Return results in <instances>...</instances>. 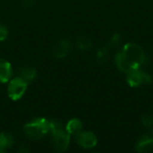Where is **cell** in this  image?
<instances>
[{
    "instance_id": "11",
    "label": "cell",
    "mask_w": 153,
    "mask_h": 153,
    "mask_svg": "<svg viewBox=\"0 0 153 153\" xmlns=\"http://www.w3.org/2000/svg\"><path fill=\"white\" fill-rule=\"evenodd\" d=\"M65 130L70 135H76L82 130V123L77 118L71 119L65 126Z\"/></svg>"
},
{
    "instance_id": "2",
    "label": "cell",
    "mask_w": 153,
    "mask_h": 153,
    "mask_svg": "<svg viewBox=\"0 0 153 153\" xmlns=\"http://www.w3.org/2000/svg\"><path fill=\"white\" fill-rule=\"evenodd\" d=\"M49 133L51 134V143L53 148L58 152L66 151L70 144L71 135L67 133L63 124L58 120H50Z\"/></svg>"
},
{
    "instance_id": "3",
    "label": "cell",
    "mask_w": 153,
    "mask_h": 153,
    "mask_svg": "<svg viewBox=\"0 0 153 153\" xmlns=\"http://www.w3.org/2000/svg\"><path fill=\"white\" fill-rule=\"evenodd\" d=\"M24 134L30 140H41L49 133V120L46 118H36L23 126Z\"/></svg>"
},
{
    "instance_id": "12",
    "label": "cell",
    "mask_w": 153,
    "mask_h": 153,
    "mask_svg": "<svg viewBox=\"0 0 153 153\" xmlns=\"http://www.w3.org/2000/svg\"><path fill=\"white\" fill-rule=\"evenodd\" d=\"M14 143L13 137L5 133H0V152H4L7 149L11 148Z\"/></svg>"
},
{
    "instance_id": "16",
    "label": "cell",
    "mask_w": 153,
    "mask_h": 153,
    "mask_svg": "<svg viewBox=\"0 0 153 153\" xmlns=\"http://www.w3.org/2000/svg\"><path fill=\"white\" fill-rule=\"evenodd\" d=\"M143 126L146 128H150L153 126V117L151 115H144L141 118Z\"/></svg>"
},
{
    "instance_id": "15",
    "label": "cell",
    "mask_w": 153,
    "mask_h": 153,
    "mask_svg": "<svg viewBox=\"0 0 153 153\" xmlns=\"http://www.w3.org/2000/svg\"><path fill=\"white\" fill-rule=\"evenodd\" d=\"M120 42H121V34L120 33H116L110 38V39L108 41V47L116 48L120 44Z\"/></svg>"
},
{
    "instance_id": "7",
    "label": "cell",
    "mask_w": 153,
    "mask_h": 153,
    "mask_svg": "<svg viewBox=\"0 0 153 153\" xmlns=\"http://www.w3.org/2000/svg\"><path fill=\"white\" fill-rule=\"evenodd\" d=\"M71 50V43L68 39H63L56 42L52 48V54L56 58H63L66 56Z\"/></svg>"
},
{
    "instance_id": "1",
    "label": "cell",
    "mask_w": 153,
    "mask_h": 153,
    "mask_svg": "<svg viewBox=\"0 0 153 153\" xmlns=\"http://www.w3.org/2000/svg\"><path fill=\"white\" fill-rule=\"evenodd\" d=\"M145 54L143 49L135 43L126 44L116 55L115 61L117 67L123 73L140 69L145 63Z\"/></svg>"
},
{
    "instance_id": "14",
    "label": "cell",
    "mask_w": 153,
    "mask_h": 153,
    "mask_svg": "<svg viewBox=\"0 0 153 153\" xmlns=\"http://www.w3.org/2000/svg\"><path fill=\"white\" fill-rule=\"evenodd\" d=\"M91 44L92 43H91V39L86 36H81L76 40V46L78 47V48L83 51L90 49L91 48Z\"/></svg>"
},
{
    "instance_id": "18",
    "label": "cell",
    "mask_w": 153,
    "mask_h": 153,
    "mask_svg": "<svg viewBox=\"0 0 153 153\" xmlns=\"http://www.w3.org/2000/svg\"><path fill=\"white\" fill-rule=\"evenodd\" d=\"M22 6L26 9H30L34 5V0H22Z\"/></svg>"
},
{
    "instance_id": "17",
    "label": "cell",
    "mask_w": 153,
    "mask_h": 153,
    "mask_svg": "<svg viewBox=\"0 0 153 153\" xmlns=\"http://www.w3.org/2000/svg\"><path fill=\"white\" fill-rule=\"evenodd\" d=\"M8 36V30L7 28L3 25V24H0V42L4 40Z\"/></svg>"
},
{
    "instance_id": "13",
    "label": "cell",
    "mask_w": 153,
    "mask_h": 153,
    "mask_svg": "<svg viewBox=\"0 0 153 153\" xmlns=\"http://www.w3.org/2000/svg\"><path fill=\"white\" fill-rule=\"evenodd\" d=\"M108 53H109V50H108V47L107 46H103L100 48H99L96 54V59L99 65L106 64V62L108 59V56H109Z\"/></svg>"
},
{
    "instance_id": "5",
    "label": "cell",
    "mask_w": 153,
    "mask_h": 153,
    "mask_svg": "<svg viewBox=\"0 0 153 153\" xmlns=\"http://www.w3.org/2000/svg\"><path fill=\"white\" fill-rule=\"evenodd\" d=\"M127 83L131 87H139L143 84H150L152 82V76L140 69H135L127 74Z\"/></svg>"
},
{
    "instance_id": "10",
    "label": "cell",
    "mask_w": 153,
    "mask_h": 153,
    "mask_svg": "<svg viewBox=\"0 0 153 153\" xmlns=\"http://www.w3.org/2000/svg\"><path fill=\"white\" fill-rule=\"evenodd\" d=\"M17 76L22 78L23 81H25L27 83L31 82L37 76V71L33 67H29V66H24L21 67L18 70Z\"/></svg>"
},
{
    "instance_id": "8",
    "label": "cell",
    "mask_w": 153,
    "mask_h": 153,
    "mask_svg": "<svg viewBox=\"0 0 153 153\" xmlns=\"http://www.w3.org/2000/svg\"><path fill=\"white\" fill-rule=\"evenodd\" d=\"M135 150L138 152H149L153 150V137L146 134L142 136L136 145H135Z\"/></svg>"
},
{
    "instance_id": "4",
    "label": "cell",
    "mask_w": 153,
    "mask_h": 153,
    "mask_svg": "<svg viewBox=\"0 0 153 153\" xmlns=\"http://www.w3.org/2000/svg\"><path fill=\"white\" fill-rule=\"evenodd\" d=\"M28 84L25 81H23L22 78L16 76L14 79H12L9 82L8 87H7V94L8 97L12 100H19L26 92Z\"/></svg>"
},
{
    "instance_id": "9",
    "label": "cell",
    "mask_w": 153,
    "mask_h": 153,
    "mask_svg": "<svg viewBox=\"0 0 153 153\" xmlns=\"http://www.w3.org/2000/svg\"><path fill=\"white\" fill-rule=\"evenodd\" d=\"M13 74V68L9 62L0 58V82L5 83L9 82Z\"/></svg>"
},
{
    "instance_id": "6",
    "label": "cell",
    "mask_w": 153,
    "mask_h": 153,
    "mask_svg": "<svg viewBox=\"0 0 153 153\" xmlns=\"http://www.w3.org/2000/svg\"><path fill=\"white\" fill-rule=\"evenodd\" d=\"M75 136L77 143L83 149L94 148L98 143L97 136L92 132H80Z\"/></svg>"
}]
</instances>
